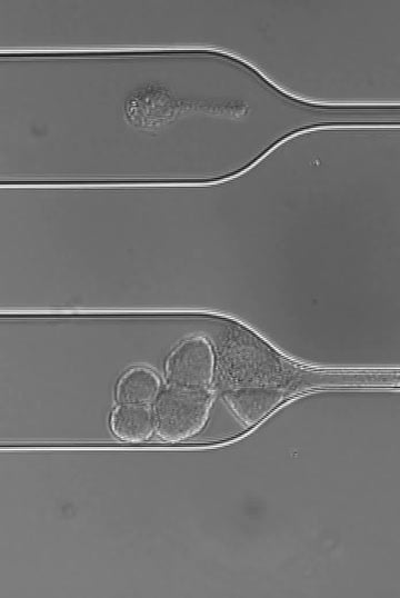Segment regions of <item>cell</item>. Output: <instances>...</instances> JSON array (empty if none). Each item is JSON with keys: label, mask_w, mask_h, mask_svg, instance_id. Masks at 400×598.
I'll use <instances>...</instances> for the list:
<instances>
[{"label": "cell", "mask_w": 400, "mask_h": 598, "mask_svg": "<svg viewBox=\"0 0 400 598\" xmlns=\"http://www.w3.org/2000/svg\"><path fill=\"white\" fill-rule=\"evenodd\" d=\"M213 400L211 388L169 385L152 406L157 436L166 442H181L194 437L206 427Z\"/></svg>", "instance_id": "cell-1"}, {"label": "cell", "mask_w": 400, "mask_h": 598, "mask_svg": "<svg viewBox=\"0 0 400 598\" xmlns=\"http://www.w3.org/2000/svg\"><path fill=\"white\" fill-rule=\"evenodd\" d=\"M216 371L212 345L201 336L181 341L168 356L164 365L169 385L207 389L211 388Z\"/></svg>", "instance_id": "cell-2"}, {"label": "cell", "mask_w": 400, "mask_h": 598, "mask_svg": "<svg viewBox=\"0 0 400 598\" xmlns=\"http://www.w3.org/2000/svg\"><path fill=\"white\" fill-rule=\"evenodd\" d=\"M286 392L261 387L228 389L222 397L233 415L247 426L266 417L284 398Z\"/></svg>", "instance_id": "cell-3"}, {"label": "cell", "mask_w": 400, "mask_h": 598, "mask_svg": "<svg viewBox=\"0 0 400 598\" xmlns=\"http://www.w3.org/2000/svg\"><path fill=\"white\" fill-rule=\"evenodd\" d=\"M109 425L113 436L126 442H142L156 433L152 408L119 403L111 412Z\"/></svg>", "instance_id": "cell-4"}, {"label": "cell", "mask_w": 400, "mask_h": 598, "mask_svg": "<svg viewBox=\"0 0 400 598\" xmlns=\"http://www.w3.org/2000/svg\"><path fill=\"white\" fill-rule=\"evenodd\" d=\"M161 379L147 367L128 369L118 380L116 399L118 403L153 405L161 392Z\"/></svg>", "instance_id": "cell-5"}]
</instances>
